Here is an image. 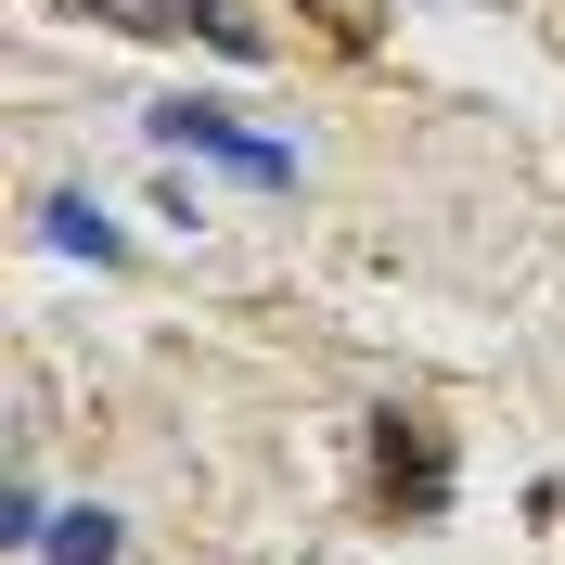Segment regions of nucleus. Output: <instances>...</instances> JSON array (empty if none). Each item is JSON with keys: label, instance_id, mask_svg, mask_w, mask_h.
<instances>
[{"label": "nucleus", "instance_id": "1", "mask_svg": "<svg viewBox=\"0 0 565 565\" xmlns=\"http://www.w3.org/2000/svg\"><path fill=\"white\" fill-rule=\"evenodd\" d=\"M52 13H104V26H129V39H206V52H232V65L270 52V26L232 13V0H52Z\"/></svg>", "mask_w": 565, "mask_h": 565}, {"label": "nucleus", "instance_id": "2", "mask_svg": "<svg viewBox=\"0 0 565 565\" xmlns=\"http://www.w3.org/2000/svg\"><path fill=\"white\" fill-rule=\"evenodd\" d=\"M141 141H154V154H218V168H245L257 193H282V180H296V154H282V141L232 129L218 104H154V116H141Z\"/></svg>", "mask_w": 565, "mask_h": 565}, {"label": "nucleus", "instance_id": "3", "mask_svg": "<svg viewBox=\"0 0 565 565\" xmlns=\"http://www.w3.org/2000/svg\"><path fill=\"white\" fill-rule=\"evenodd\" d=\"M373 476H386L398 514H437V501H450V437H437L424 412H386L373 424Z\"/></svg>", "mask_w": 565, "mask_h": 565}, {"label": "nucleus", "instance_id": "4", "mask_svg": "<svg viewBox=\"0 0 565 565\" xmlns=\"http://www.w3.org/2000/svg\"><path fill=\"white\" fill-rule=\"evenodd\" d=\"M52 565H129V540H116V514H104V501L52 514Z\"/></svg>", "mask_w": 565, "mask_h": 565}, {"label": "nucleus", "instance_id": "5", "mask_svg": "<svg viewBox=\"0 0 565 565\" xmlns=\"http://www.w3.org/2000/svg\"><path fill=\"white\" fill-rule=\"evenodd\" d=\"M39 218H52V245H65V257H129V245H116V218L90 206V193H52Z\"/></svg>", "mask_w": 565, "mask_h": 565}]
</instances>
